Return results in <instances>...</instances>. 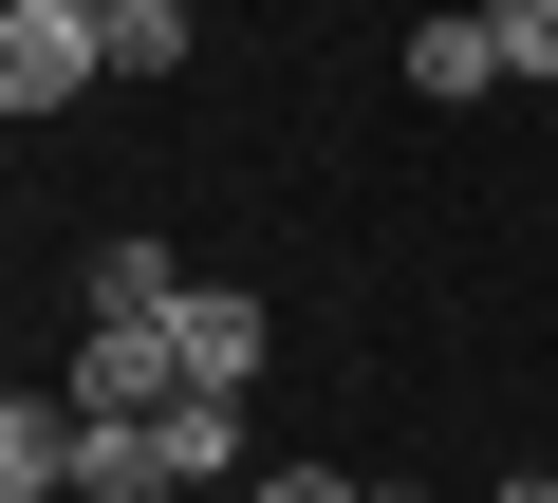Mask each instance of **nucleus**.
Instances as JSON below:
<instances>
[{"label":"nucleus","instance_id":"1","mask_svg":"<svg viewBox=\"0 0 558 503\" xmlns=\"http://www.w3.org/2000/svg\"><path fill=\"white\" fill-rule=\"evenodd\" d=\"M112 57H94V20L75 0H0V112H75Z\"/></svg>","mask_w":558,"mask_h":503},{"label":"nucleus","instance_id":"2","mask_svg":"<svg viewBox=\"0 0 558 503\" xmlns=\"http://www.w3.org/2000/svg\"><path fill=\"white\" fill-rule=\"evenodd\" d=\"M168 355H186V392H223V410H242V373H260V299H223V280H186V318H168Z\"/></svg>","mask_w":558,"mask_h":503},{"label":"nucleus","instance_id":"3","mask_svg":"<svg viewBox=\"0 0 558 503\" xmlns=\"http://www.w3.org/2000/svg\"><path fill=\"white\" fill-rule=\"evenodd\" d=\"M75 484V410L57 392H0V503H57Z\"/></svg>","mask_w":558,"mask_h":503},{"label":"nucleus","instance_id":"4","mask_svg":"<svg viewBox=\"0 0 558 503\" xmlns=\"http://www.w3.org/2000/svg\"><path fill=\"white\" fill-rule=\"evenodd\" d=\"M410 94H428V112L502 94V38H484V0H465V20H410Z\"/></svg>","mask_w":558,"mask_h":503},{"label":"nucleus","instance_id":"5","mask_svg":"<svg viewBox=\"0 0 558 503\" xmlns=\"http://www.w3.org/2000/svg\"><path fill=\"white\" fill-rule=\"evenodd\" d=\"M94 318H186V280H168V242H94V280H75Z\"/></svg>","mask_w":558,"mask_h":503},{"label":"nucleus","instance_id":"6","mask_svg":"<svg viewBox=\"0 0 558 503\" xmlns=\"http://www.w3.org/2000/svg\"><path fill=\"white\" fill-rule=\"evenodd\" d=\"M94 57H112V75H186V0H112Z\"/></svg>","mask_w":558,"mask_h":503},{"label":"nucleus","instance_id":"7","mask_svg":"<svg viewBox=\"0 0 558 503\" xmlns=\"http://www.w3.org/2000/svg\"><path fill=\"white\" fill-rule=\"evenodd\" d=\"M484 38H502V75H558V0H484Z\"/></svg>","mask_w":558,"mask_h":503},{"label":"nucleus","instance_id":"8","mask_svg":"<svg viewBox=\"0 0 558 503\" xmlns=\"http://www.w3.org/2000/svg\"><path fill=\"white\" fill-rule=\"evenodd\" d=\"M242 503H354V484H336V466H260Z\"/></svg>","mask_w":558,"mask_h":503},{"label":"nucleus","instance_id":"9","mask_svg":"<svg viewBox=\"0 0 558 503\" xmlns=\"http://www.w3.org/2000/svg\"><path fill=\"white\" fill-rule=\"evenodd\" d=\"M484 503H558V484H539V466H521V484H484Z\"/></svg>","mask_w":558,"mask_h":503},{"label":"nucleus","instance_id":"10","mask_svg":"<svg viewBox=\"0 0 558 503\" xmlns=\"http://www.w3.org/2000/svg\"><path fill=\"white\" fill-rule=\"evenodd\" d=\"M354 503H428V484H354Z\"/></svg>","mask_w":558,"mask_h":503},{"label":"nucleus","instance_id":"11","mask_svg":"<svg viewBox=\"0 0 558 503\" xmlns=\"http://www.w3.org/2000/svg\"><path fill=\"white\" fill-rule=\"evenodd\" d=\"M75 20H112V0H75Z\"/></svg>","mask_w":558,"mask_h":503},{"label":"nucleus","instance_id":"12","mask_svg":"<svg viewBox=\"0 0 558 503\" xmlns=\"http://www.w3.org/2000/svg\"><path fill=\"white\" fill-rule=\"evenodd\" d=\"M57 503H75V484H57Z\"/></svg>","mask_w":558,"mask_h":503}]
</instances>
